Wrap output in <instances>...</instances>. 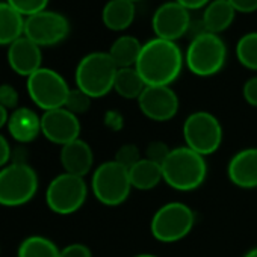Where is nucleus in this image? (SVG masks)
I'll list each match as a JSON object with an SVG mask.
<instances>
[{
  "label": "nucleus",
  "mask_w": 257,
  "mask_h": 257,
  "mask_svg": "<svg viewBox=\"0 0 257 257\" xmlns=\"http://www.w3.org/2000/svg\"><path fill=\"white\" fill-rule=\"evenodd\" d=\"M132 257H159L156 254H152V252H140V254H135Z\"/></svg>",
  "instance_id": "obj_40"
},
{
  "label": "nucleus",
  "mask_w": 257,
  "mask_h": 257,
  "mask_svg": "<svg viewBox=\"0 0 257 257\" xmlns=\"http://www.w3.org/2000/svg\"><path fill=\"white\" fill-rule=\"evenodd\" d=\"M91 103H92V98L88 94H85L79 88H71L64 107L67 110H70L71 113H74V115L79 116V115L86 113L89 110Z\"/></svg>",
  "instance_id": "obj_27"
},
{
  "label": "nucleus",
  "mask_w": 257,
  "mask_h": 257,
  "mask_svg": "<svg viewBox=\"0 0 257 257\" xmlns=\"http://www.w3.org/2000/svg\"><path fill=\"white\" fill-rule=\"evenodd\" d=\"M234 53L237 62L243 68L257 71V32H248L242 35L236 43Z\"/></svg>",
  "instance_id": "obj_26"
},
{
  "label": "nucleus",
  "mask_w": 257,
  "mask_h": 257,
  "mask_svg": "<svg viewBox=\"0 0 257 257\" xmlns=\"http://www.w3.org/2000/svg\"><path fill=\"white\" fill-rule=\"evenodd\" d=\"M26 19L17 13L7 0L0 2V46H11L25 35Z\"/></svg>",
  "instance_id": "obj_23"
},
{
  "label": "nucleus",
  "mask_w": 257,
  "mask_h": 257,
  "mask_svg": "<svg viewBox=\"0 0 257 257\" xmlns=\"http://www.w3.org/2000/svg\"><path fill=\"white\" fill-rule=\"evenodd\" d=\"M104 124L106 127H109L110 131H119V128L124 125V118L122 115L118 112V110H107L106 115H104Z\"/></svg>",
  "instance_id": "obj_35"
},
{
  "label": "nucleus",
  "mask_w": 257,
  "mask_h": 257,
  "mask_svg": "<svg viewBox=\"0 0 257 257\" xmlns=\"http://www.w3.org/2000/svg\"><path fill=\"white\" fill-rule=\"evenodd\" d=\"M227 62V46L219 35L204 32L189 41L185 52L186 68L198 77L218 74Z\"/></svg>",
  "instance_id": "obj_4"
},
{
  "label": "nucleus",
  "mask_w": 257,
  "mask_h": 257,
  "mask_svg": "<svg viewBox=\"0 0 257 257\" xmlns=\"http://www.w3.org/2000/svg\"><path fill=\"white\" fill-rule=\"evenodd\" d=\"M143 44L144 43H141L134 35H121L110 44L107 53L116 68H131L137 65L143 50Z\"/></svg>",
  "instance_id": "obj_21"
},
{
  "label": "nucleus",
  "mask_w": 257,
  "mask_h": 257,
  "mask_svg": "<svg viewBox=\"0 0 257 257\" xmlns=\"http://www.w3.org/2000/svg\"><path fill=\"white\" fill-rule=\"evenodd\" d=\"M176 2L180 4L188 11H197V10H204L212 0H176Z\"/></svg>",
  "instance_id": "obj_37"
},
{
  "label": "nucleus",
  "mask_w": 257,
  "mask_h": 257,
  "mask_svg": "<svg viewBox=\"0 0 257 257\" xmlns=\"http://www.w3.org/2000/svg\"><path fill=\"white\" fill-rule=\"evenodd\" d=\"M137 8L131 0H109L103 7L101 22L112 32L127 31L135 22Z\"/></svg>",
  "instance_id": "obj_19"
},
{
  "label": "nucleus",
  "mask_w": 257,
  "mask_h": 257,
  "mask_svg": "<svg viewBox=\"0 0 257 257\" xmlns=\"http://www.w3.org/2000/svg\"><path fill=\"white\" fill-rule=\"evenodd\" d=\"M227 177L240 189L257 188V147H246L234 153L227 164Z\"/></svg>",
  "instance_id": "obj_16"
},
{
  "label": "nucleus",
  "mask_w": 257,
  "mask_h": 257,
  "mask_svg": "<svg viewBox=\"0 0 257 257\" xmlns=\"http://www.w3.org/2000/svg\"><path fill=\"white\" fill-rule=\"evenodd\" d=\"M170 153H171V149L164 141H152L146 147V156L144 158L162 165Z\"/></svg>",
  "instance_id": "obj_30"
},
{
  "label": "nucleus",
  "mask_w": 257,
  "mask_h": 257,
  "mask_svg": "<svg viewBox=\"0 0 257 257\" xmlns=\"http://www.w3.org/2000/svg\"><path fill=\"white\" fill-rule=\"evenodd\" d=\"M185 55L177 43L152 38L143 44L135 68L147 86H171L180 76Z\"/></svg>",
  "instance_id": "obj_1"
},
{
  "label": "nucleus",
  "mask_w": 257,
  "mask_h": 257,
  "mask_svg": "<svg viewBox=\"0 0 257 257\" xmlns=\"http://www.w3.org/2000/svg\"><path fill=\"white\" fill-rule=\"evenodd\" d=\"M37 171L26 162H11L0 170V206L19 207L28 204L38 192Z\"/></svg>",
  "instance_id": "obj_5"
},
{
  "label": "nucleus",
  "mask_w": 257,
  "mask_h": 257,
  "mask_svg": "<svg viewBox=\"0 0 257 257\" xmlns=\"http://www.w3.org/2000/svg\"><path fill=\"white\" fill-rule=\"evenodd\" d=\"M239 14H252L257 11V0H227Z\"/></svg>",
  "instance_id": "obj_34"
},
{
  "label": "nucleus",
  "mask_w": 257,
  "mask_h": 257,
  "mask_svg": "<svg viewBox=\"0 0 257 257\" xmlns=\"http://www.w3.org/2000/svg\"><path fill=\"white\" fill-rule=\"evenodd\" d=\"M59 257H92V252H91L89 246H86L85 243L74 242V243L64 246L61 249Z\"/></svg>",
  "instance_id": "obj_32"
},
{
  "label": "nucleus",
  "mask_w": 257,
  "mask_h": 257,
  "mask_svg": "<svg viewBox=\"0 0 257 257\" xmlns=\"http://www.w3.org/2000/svg\"><path fill=\"white\" fill-rule=\"evenodd\" d=\"M8 132L20 144H29L41 135V116L29 107H17L10 113Z\"/></svg>",
  "instance_id": "obj_18"
},
{
  "label": "nucleus",
  "mask_w": 257,
  "mask_h": 257,
  "mask_svg": "<svg viewBox=\"0 0 257 257\" xmlns=\"http://www.w3.org/2000/svg\"><path fill=\"white\" fill-rule=\"evenodd\" d=\"M195 221V212L186 203L170 201L162 204L152 216L150 231L162 243H176L192 231Z\"/></svg>",
  "instance_id": "obj_7"
},
{
  "label": "nucleus",
  "mask_w": 257,
  "mask_h": 257,
  "mask_svg": "<svg viewBox=\"0 0 257 257\" xmlns=\"http://www.w3.org/2000/svg\"><path fill=\"white\" fill-rule=\"evenodd\" d=\"M164 182L179 192L198 189L207 177L206 158L186 146L171 149V153L162 164Z\"/></svg>",
  "instance_id": "obj_2"
},
{
  "label": "nucleus",
  "mask_w": 257,
  "mask_h": 257,
  "mask_svg": "<svg viewBox=\"0 0 257 257\" xmlns=\"http://www.w3.org/2000/svg\"><path fill=\"white\" fill-rule=\"evenodd\" d=\"M88 198L85 177L62 173L56 176L46 189L47 207L58 215H71L80 210Z\"/></svg>",
  "instance_id": "obj_10"
},
{
  "label": "nucleus",
  "mask_w": 257,
  "mask_h": 257,
  "mask_svg": "<svg viewBox=\"0 0 257 257\" xmlns=\"http://www.w3.org/2000/svg\"><path fill=\"white\" fill-rule=\"evenodd\" d=\"M61 249L53 240L44 236H29L26 237L17 251V257H59Z\"/></svg>",
  "instance_id": "obj_25"
},
{
  "label": "nucleus",
  "mask_w": 257,
  "mask_h": 257,
  "mask_svg": "<svg viewBox=\"0 0 257 257\" xmlns=\"http://www.w3.org/2000/svg\"><path fill=\"white\" fill-rule=\"evenodd\" d=\"M242 95H243V100L249 106L257 107V76L249 77L243 83V86H242Z\"/></svg>",
  "instance_id": "obj_33"
},
{
  "label": "nucleus",
  "mask_w": 257,
  "mask_h": 257,
  "mask_svg": "<svg viewBox=\"0 0 257 257\" xmlns=\"http://www.w3.org/2000/svg\"><path fill=\"white\" fill-rule=\"evenodd\" d=\"M59 159H61L64 173L79 176V177H85L86 174H89L94 167L92 149L86 141L80 138L62 146Z\"/></svg>",
  "instance_id": "obj_17"
},
{
  "label": "nucleus",
  "mask_w": 257,
  "mask_h": 257,
  "mask_svg": "<svg viewBox=\"0 0 257 257\" xmlns=\"http://www.w3.org/2000/svg\"><path fill=\"white\" fill-rule=\"evenodd\" d=\"M128 177H131L132 188L138 191H152L164 182L162 165L143 158L132 168H128Z\"/></svg>",
  "instance_id": "obj_22"
},
{
  "label": "nucleus",
  "mask_w": 257,
  "mask_h": 257,
  "mask_svg": "<svg viewBox=\"0 0 257 257\" xmlns=\"http://www.w3.org/2000/svg\"><path fill=\"white\" fill-rule=\"evenodd\" d=\"M8 119H10V110L0 104V128L8 124Z\"/></svg>",
  "instance_id": "obj_38"
},
{
  "label": "nucleus",
  "mask_w": 257,
  "mask_h": 257,
  "mask_svg": "<svg viewBox=\"0 0 257 257\" xmlns=\"http://www.w3.org/2000/svg\"><path fill=\"white\" fill-rule=\"evenodd\" d=\"M243 257H257V246H254V248L248 249V251L243 254Z\"/></svg>",
  "instance_id": "obj_39"
},
{
  "label": "nucleus",
  "mask_w": 257,
  "mask_h": 257,
  "mask_svg": "<svg viewBox=\"0 0 257 257\" xmlns=\"http://www.w3.org/2000/svg\"><path fill=\"white\" fill-rule=\"evenodd\" d=\"M182 132L185 146L204 158L216 153L222 146V125L212 112L195 110L189 113L183 122Z\"/></svg>",
  "instance_id": "obj_8"
},
{
  "label": "nucleus",
  "mask_w": 257,
  "mask_h": 257,
  "mask_svg": "<svg viewBox=\"0 0 257 257\" xmlns=\"http://www.w3.org/2000/svg\"><path fill=\"white\" fill-rule=\"evenodd\" d=\"M138 106L149 119L165 122L177 115L180 101L171 86H147L138 98Z\"/></svg>",
  "instance_id": "obj_13"
},
{
  "label": "nucleus",
  "mask_w": 257,
  "mask_h": 257,
  "mask_svg": "<svg viewBox=\"0 0 257 257\" xmlns=\"http://www.w3.org/2000/svg\"><path fill=\"white\" fill-rule=\"evenodd\" d=\"M7 2L17 11L20 13L25 19L38 14L44 10H47V5L50 0H7Z\"/></svg>",
  "instance_id": "obj_29"
},
{
  "label": "nucleus",
  "mask_w": 257,
  "mask_h": 257,
  "mask_svg": "<svg viewBox=\"0 0 257 257\" xmlns=\"http://www.w3.org/2000/svg\"><path fill=\"white\" fill-rule=\"evenodd\" d=\"M70 35V22L56 11L44 10L25 22V37L43 47L58 46Z\"/></svg>",
  "instance_id": "obj_11"
},
{
  "label": "nucleus",
  "mask_w": 257,
  "mask_h": 257,
  "mask_svg": "<svg viewBox=\"0 0 257 257\" xmlns=\"http://www.w3.org/2000/svg\"><path fill=\"white\" fill-rule=\"evenodd\" d=\"M20 95L19 91L11 83H2L0 85V104L8 110H16L19 107Z\"/></svg>",
  "instance_id": "obj_31"
},
{
  "label": "nucleus",
  "mask_w": 257,
  "mask_h": 257,
  "mask_svg": "<svg viewBox=\"0 0 257 257\" xmlns=\"http://www.w3.org/2000/svg\"><path fill=\"white\" fill-rule=\"evenodd\" d=\"M80 121L79 116L67 110L65 107H58L46 110L41 115V135L53 144L65 146L71 141L80 138Z\"/></svg>",
  "instance_id": "obj_14"
},
{
  "label": "nucleus",
  "mask_w": 257,
  "mask_h": 257,
  "mask_svg": "<svg viewBox=\"0 0 257 257\" xmlns=\"http://www.w3.org/2000/svg\"><path fill=\"white\" fill-rule=\"evenodd\" d=\"M132 189L128 170L113 159L100 164L92 171L91 191L95 200L103 206L116 207L122 204Z\"/></svg>",
  "instance_id": "obj_6"
},
{
  "label": "nucleus",
  "mask_w": 257,
  "mask_h": 257,
  "mask_svg": "<svg viewBox=\"0 0 257 257\" xmlns=\"http://www.w3.org/2000/svg\"><path fill=\"white\" fill-rule=\"evenodd\" d=\"M131 2H134V4H137V2H143V0H131Z\"/></svg>",
  "instance_id": "obj_41"
},
{
  "label": "nucleus",
  "mask_w": 257,
  "mask_h": 257,
  "mask_svg": "<svg viewBox=\"0 0 257 257\" xmlns=\"http://www.w3.org/2000/svg\"><path fill=\"white\" fill-rule=\"evenodd\" d=\"M147 88V83L138 73L135 67L131 68H118L115 82H113V91L125 98V100H137L141 97L144 89Z\"/></svg>",
  "instance_id": "obj_24"
},
{
  "label": "nucleus",
  "mask_w": 257,
  "mask_h": 257,
  "mask_svg": "<svg viewBox=\"0 0 257 257\" xmlns=\"http://www.w3.org/2000/svg\"><path fill=\"white\" fill-rule=\"evenodd\" d=\"M11 156H13V150H11L8 140L4 135H0V170L7 167L8 164H11L10 162Z\"/></svg>",
  "instance_id": "obj_36"
},
{
  "label": "nucleus",
  "mask_w": 257,
  "mask_h": 257,
  "mask_svg": "<svg viewBox=\"0 0 257 257\" xmlns=\"http://www.w3.org/2000/svg\"><path fill=\"white\" fill-rule=\"evenodd\" d=\"M26 89L35 106L46 112L64 107L71 88L62 74L52 68L41 67L26 79Z\"/></svg>",
  "instance_id": "obj_9"
},
{
  "label": "nucleus",
  "mask_w": 257,
  "mask_h": 257,
  "mask_svg": "<svg viewBox=\"0 0 257 257\" xmlns=\"http://www.w3.org/2000/svg\"><path fill=\"white\" fill-rule=\"evenodd\" d=\"M143 158L144 156H143V153L137 144H124L116 150L113 161H116L118 164H121L122 167H125L128 170V168H132L137 162H140Z\"/></svg>",
  "instance_id": "obj_28"
},
{
  "label": "nucleus",
  "mask_w": 257,
  "mask_h": 257,
  "mask_svg": "<svg viewBox=\"0 0 257 257\" xmlns=\"http://www.w3.org/2000/svg\"><path fill=\"white\" fill-rule=\"evenodd\" d=\"M0 252H2V249H0Z\"/></svg>",
  "instance_id": "obj_42"
},
{
  "label": "nucleus",
  "mask_w": 257,
  "mask_h": 257,
  "mask_svg": "<svg viewBox=\"0 0 257 257\" xmlns=\"http://www.w3.org/2000/svg\"><path fill=\"white\" fill-rule=\"evenodd\" d=\"M236 17V11L227 0H212L203 10L201 22L207 32L219 35L227 31Z\"/></svg>",
  "instance_id": "obj_20"
},
{
  "label": "nucleus",
  "mask_w": 257,
  "mask_h": 257,
  "mask_svg": "<svg viewBox=\"0 0 257 257\" xmlns=\"http://www.w3.org/2000/svg\"><path fill=\"white\" fill-rule=\"evenodd\" d=\"M7 58L11 70L26 79L43 67L41 47L25 35L14 41L11 46H8Z\"/></svg>",
  "instance_id": "obj_15"
},
{
  "label": "nucleus",
  "mask_w": 257,
  "mask_h": 257,
  "mask_svg": "<svg viewBox=\"0 0 257 257\" xmlns=\"http://www.w3.org/2000/svg\"><path fill=\"white\" fill-rule=\"evenodd\" d=\"M191 11L183 8L176 0L162 4L152 17V28L156 38L174 41L186 37L191 25Z\"/></svg>",
  "instance_id": "obj_12"
},
{
  "label": "nucleus",
  "mask_w": 257,
  "mask_h": 257,
  "mask_svg": "<svg viewBox=\"0 0 257 257\" xmlns=\"http://www.w3.org/2000/svg\"><path fill=\"white\" fill-rule=\"evenodd\" d=\"M116 71L118 68L107 52H91L76 67V88L88 94L92 100L101 98L113 91Z\"/></svg>",
  "instance_id": "obj_3"
}]
</instances>
